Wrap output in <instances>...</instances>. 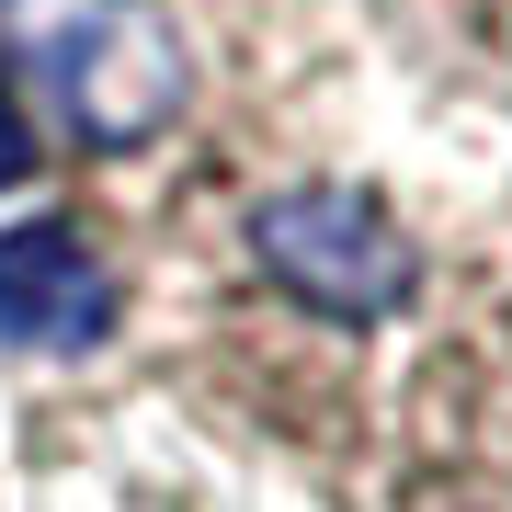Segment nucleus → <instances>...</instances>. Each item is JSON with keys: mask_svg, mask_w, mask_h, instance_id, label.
<instances>
[{"mask_svg": "<svg viewBox=\"0 0 512 512\" xmlns=\"http://www.w3.org/2000/svg\"><path fill=\"white\" fill-rule=\"evenodd\" d=\"M251 251L296 308L365 330V319H399L421 296V251L399 239V217H376L365 194H274L251 217Z\"/></svg>", "mask_w": 512, "mask_h": 512, "instance_id": "f03ea898", "label": "nucleus"}, {"mask_svg": "<svg viewBox=\"0 0 512 512\" xmlns=\"http://www.w3.org/2000/svg\"><path fill=\"white\" fill-rule=\"evenodd\" d=\"M0 57L23 69L69 137L92 148H148L183 126V35L160 0H0Z\"/></svg>", "mask_w": 512, "mask_h": 512, "instance_id": "f257e3e1", "label": "nucleus"}, {"mask_svg": "<svg viewBox=\"0 0 512 512\" xmlns=\"http://www.w3.org/2000/svg\"><path fill=\"white\" fill-rule=\"evenodd\" d=\"M114 285H103V251L80 217H23L0 228V342H35V353H80L103 330Z\"/></svg>", "mask_w": 512, "mask_h": 512, "instance_id": "7ed1b4c3", "label": "nucleus"}, {"mask_svg": "<svg viewBox=\"0 0 512 512\" xmlns=\"http://www.w3.org/2000/svg\"><path fill=\"white\" fill-rule=\"evenodd\" d=\"M0 171H23V137H12V92H0Z\"/></svg>", "mask_w": 512, "mask_h": 512, "instance_id": "20e7f679", "label": "nucleus"}]
</instances>
